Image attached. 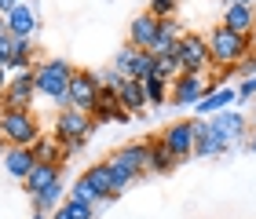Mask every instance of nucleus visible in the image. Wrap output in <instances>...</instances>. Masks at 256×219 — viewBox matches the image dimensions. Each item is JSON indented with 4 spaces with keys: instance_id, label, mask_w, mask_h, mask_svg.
Wrapping results in <instances>:
<instances>
[{
    "instance_id": "46",
    "label": "nucleus",
    "mask_w": 256,
    "mask_h": 219,
    "mask_svg": "<svg viewBox=\"0 0 256 219\" xmlns=\"http://www.w3.org/2000/svg\"><path fill=\"white\" fill-rule=\"evenodd\" d=\"M252 48H256V29H252Z\"/></svg>"
},
{
    "instance_id": "13",
    "label": "nucleus",
    "mask_w": 256,
    "mask_h": 219,
    "mask_svg": "<svg viewBox=\"0 0 256 219\" xmlns=\"http://www.w3.org/2000/svg\"><path fill=\"white\" fill-rule=\"evenodd\" d=\"M110 161H114V165H121V168H128L139 179V176H146V172H150V143H128L121 150H114Z\"/></svg>"
},
{
    "instance_id": "19",
    "label": "nucleus",
    "mask_w": 256,
    "mask_h": 219,
    "mask_svg": "<svg viewBox=\"0 0 256 219\" xmlns=\"http://www.w3.org/2000/svg\"><path fill=\"white\" fill-rule=\"evenodd\" d=\"M8 26H11V37H37L40 22H37V11L30 4H15L8 11Z\"/></svg>"
},
{
    "instance_id": "8",
    "label": "nucleus",
    "mask_w": 256,
    "mask_h": 219,
    "mask_svg": "<svg viewBox=\"0 0 256 219\" xmlns=\"http://www.w3.org/2000/svg\"><path fill=\"white\" fill-rule=\"evenodd\" d=\"M205 91H208L205 73H180V77L168 84V102H172V106H190V110H194V102L202 99Z\"/></svg>"
},
{
    "instance_id": "26",
    "label": "nucleus",
    "mask_w": 256,
    "mask_h": 219,
    "mask_svg": "<svg viewBox=\"0 0 256 219\" xmlns=\"http://www.w3.org/2000/svg\"><path fill=\"white\" fill-rule=\"evenodd\" d=\"M168 84H172V80L158 77V73L143 80V88H146V102H150V106H165V102H168Z\"/></svg>"
},
{
    "instance_id": "32",
    "label": "nucleus",
    "mask_w": 256,
    "mask_h": 219,
    "mask_svg": "<svg viewBox=\"0 0 256 219\" xmlns=\"http://www.w3.org/2000/svg\"><path fill=\"white\" fill-rule=\"evenodd\" d=\"M238 106L242 102H249V99H256V73H249V77H238Z\"/></svg>"
},
{
    "instance_id": "31",
    "label": "nucleus",
    "mask_w": 256,
    "mask_h": 219,
    "mask_svg": "<svg viewBox=\"0 0 256 219\" xmlns=\"http://www.w3.org/2000/svg\"><path fill=\"white\" fill-rule=\"evenodd\" d=\"M154 59H158V77H165V80H176V77H180L176 55H154Z\"/></svg>"
},
{
    "instance_id": "3",
    "label": "nucleus",
    "mask_w": 256,
    "mask_h": 219,
    "mask_svg": "<svg viewBox=\"0 0 256 219\" xmlns=\"http://www.w3.org/2000/svg\"><path fill=\"white\" fill-rule=\"evenodd\" d=\"M0 135L8 146H33L40 139V124L30 110H8L0 113Z\"/></svg>"
},
{
    "instance_id": "14",
    "label": "nucleus",
    "mask_w": 256,
    "mask_h": 219,
    "mask_svg": "<svg viewBox=\"0 0 256 219\" xmlns=\"http://www.w3.org/2000/svg\"><path fill=\"white\" fill-rule=\"evenodd\" d=\"M92 117H96V124H106V121H114V124H128V121H132V113L121 106L118 91L102 88L99 99H96V110H92Z\"/></svg>"
},
{
    "instance_id": "38",
    "label": "nucleus",
    "mask_w": 256,
    "mask_h": 219,
    "mask_svg": "<svg viewBox=\"0 0 256 219\" xmlns=\"http://www.w3.org/2000/svg\"><path fill=\"white\" fill-rule=\"evenodd\" d=\"M8 84H11V70H8V66H0V95L8 91Z\"/></svg>"
},
{
    "instance_id": "15",
    "label": "nucleus",
    "mask_w": 256,
    "mask_h": 219,
    "mask_svg": "<svg viewBox=\"0 0 256 219\" xmlns=\"http://www.w3.org/2000/svg\"><path fill=\"white\" fill-rule=\"evenodd\" d=\"M234 102H238V91L230 88V84H224V88H216V91H205V95L194 102V117H212V113L234 106Z\"/></svg>"
},
{
    "instance_id": "47",
    "label": "nucleus",
    "mask_w": 256,
    "mask_h": 219,
    "mask_svg": "<svg viewBox=\"0 0 256 219\" xmlns=\"http://www.w3.org/2000/svg\"><path fill=\"white\" fill-rule=\"evenodd\" d=\"M249 124H252V132H256V117H252V121H249Z\"/></svg>"
},
{
    "instance_id": "42",
    "label": "nucleus",
    "mask_w": 256,
    "mask_h": 219,
    "mask_svg": "<svg viewBox=\"0 0 256 219\" xmlns=\"http://www.w3.org/2000/svg\"><path fill=\"white\" fill-rule=\"evenodd\" d=\"M249 150H252V154H256V132L249 135Z\"/></svg>"
},
{
    "instance_id": "10",
    "label": "nucleus",
    "mask_w": 256,
    "mask_h": 219,
    "mask_svg": "<svg viewBox=\"0 0 256 219\" xmlns=\"http://www.w3.org/2000/svg\"><path fill=\"white\" fill-rule=\"evenodd\" d=\"M194 121V135H198V143H194V157H220V154H227L230 143L212 128V121L208 117H190Z\"/></svg>"
},
{
    "instance_id": "29",
    "label": "nucleus",
    "mask_w": 256,
    "mask_h": 219,
    "mask_svg": "<svg viewBox=\"0 0 256 219\" xmlns=\"http://www.w3.org/2000/svg\"><path fill=\"white\" fill-rule=\"evenodd\" d=\"M110 179H114V194H118V198H121V194H124L128 187H132V183H136L132 172L121 168V165H114V161H110Z\"/></svg>"
},
{
    "instance_id": "2",
    "label": "nucleus",
    "mask_w": 256,
    "mask_h": 219,
    "mask_svg": "<svg viewBox=\"0 0 256 219\" xmlns=\"http://www.w3.org/2000/svg\"><path fill=\"white\" fill-rule=\"evenodd\" d=\"M33 73H37V95L70 106V80H74V73H77L74 62H66V59H44V62L33 66Z\"/></svg>"
},
{
    "instance_id": "40",
    "label": "nucleus",
    "mask_w": 256,
    "mask_h": 219,
    "mask_svg": "<svg viewBox=\"0 0 256 219\" xmlns=\"http://www.w3.org/2000/svg\"><path fill=\"white\" fill-rule=\"evenodd\" d=\"M15 4H18V0H0V15H8V11L15 7Z\"/></svg>"
},
{
    "instance_id": "16",
    "label": "nucleus",
    "mask_w": 256,
    "mask_h": 219,
    "mask_svg": "<svg viewBox=\"0 0 256 219\" xmlns=\"http://www.w3.org/2000/svg\"><path fill=\"white\" fill-rule=\"evenodd\" d=\"M33 165H37V154H33V146H8L4 150V168L11 179L26 183V176L33 172Z\"/></svg>"
},
{
    "instance_id": "27",
    "label": "nucleus",
    "mask_w": 256,
    "mask_h": 219,
    "mask_svg": "<svg viewBox=\"0 0 256 219\" xmlns=\"http://www.w3.org/2000/svg\"><path fill=\"white\" fill-rule=\"evenodd\" d=\"M136 59H139V48L124 44V48L114 55V70H118L121 77H136Z\"/></svg>"
},
{
    "instance_id": "28",
    "label": "nucleus",
    "mask_w": 256,
    "mask_h": 219,
    "mask_svg": "<svg viewBox=\"0 0 256 219\" xmlns=\"http://www.w3.org/2000/svg\"><path fill=\"white\" fill-rule=\"evenodd\" d=\"M62 212L70 219H96V205L92 201H80V198H66L62 201Z\"/></svg>"
},
{
    "instance_id": "35",
    "label": "nucleus",
    "mask_w": 256,
    "mask_h": 219,
    "mask_svg": "<svg viewBox=\"0 0 256 219\" xmlns=\"http://www.w3.org/2000/svg\"><path fill=\"white\" fill-rule=\"evenodd\" d=\"M99 84H102V88H110V91H118V84H121V73L110 66L106 73H99Z\"/></svg>"
},
{
    "instance_id": "21",
    "label": "nucleus",
    "mask_w": 256,
    "mask_h": 219,
    "mask_svg": "<svg viewBox=\"0 0 256 219\" xmlns=\"http://www.w3.org/2000/svg\"><path fill=\"white\" fill-rule=\"evenodd\" d=\"M118 99H121V106L128 113H139V110H146L150 102H146V88H143V80H136V77H121V84H118Z\"/></svg>"
},
{
    "instance_id": "9",
    "label": "nucleus",
    "mask_w": 256,
    "mask_h": 219,
    "mask_svg": "<svg viewBox=\"0 0 256 219\" xmlns=\"http://www.w3.org/2000/svg\"><path fill=\"white\" fill-rule=\"evenodd\" d=\"M99 73H92V70H77L74 80H70V106H77V110H96V99H99Z\"/></svg>"
},
{
    "instance_id": "34",
    "label": "nucleus",
    "mask_w": 256,
    "mask_h": 219,
    "mask_svg": "<svg viewBox=\"0 0 256 219\" xmlns=\"http://www.w3.org/2000/svg\"><path fill=\"white\" fill-rule=\"evenodd\" d=\"M70 198H80V201H92V205H96V194H92V187H88L84 176L74 179V187H70Z\"/></svg>"
},
{
    "instance_id": "39",
    "label": "nucleus",
    "mask_w": 256,
    "mask_h": 219,
    "mask_svg": "<svg viewBox=\"0 0 256 219\" xmlns=\"http://www.w3.org/2000/svg\"><path fill=\"white\" fill-rule=\"evenodd\" d=\"M11 37V26H8V15H0V40Z\"/></svg>"
},
{
    "instance_id": "11",
    "label": "nucleus",
    "mask_w": 256,
    "mask_h": 219,
    "mask_svg": "<svg viewBox=\"0 0 256 219\" xmlns=\"http://www.w3.org/2000/svg\"><path fill=\"white\" fill-rule=\"evenodd\" d=\"M161 143H165L180 161L194 157V143H198V135H194V121H172L168 128L161 132Z\"/></svg>"
},
{
    "instance_id": "6",
    "label": "nucleus",
    "mask_w": 256,
    "mask_h": 219,
    "mask_svg": "<svg viewBox=\"0 0 256 219\" xmlns=\"http://www.w3.org/2000/svg\"><path fill=\"white\" fill-rule=\"evenodd\" d=\"M212 128L224 135V139L234 146V143H249V135H252V124H249V117L242 110H234V106H227V110H220V113H212Z\"/></svg>"
},
{
    "instance_id": "45",
    "label": "nucleus",
    "mask_w": 256,
    "mask_h": 219,
    "mask_svg": "<svg viewBox=\"0 0 256 219\" xmlns=\"http://www.w3.org/2000/svg\"><path fill=\"white\" fill-rule=\"evenodd\" d=\"M0 157H4V135H0Z\"/></svg>"
},
{
    "instance_id": "4",
    "label": "nucleus",
    "mask_w": 256,
    "mask_h": 219,
    "mask_svg": "<svg viewBox=\"0 0 256 219\" xmlns=\"http://www.w3.org/2000/svg\"><path fill=\"white\" fill-rule=\"evenodd\" d=\"M180 62V73H205L208 62H212V55H208V37L202 33H183L176 40V48H172Z\"/></svg>"
},
{
    "instance_id": "12",
    "label": "nucleus",
    "mask_w": 256,
    "mask_h": 219,
    "mask_svg": "<svg viewBox=\"0 0 256 219\" xmlns=\"http://www.w3.org/2000/svg\"><path fill=\"white\" fill-rule=\"evenodd\" d=\"M158 33H161V18L150 15V11H143V15H136L132 22H128V44L139 48V51H150V48H154Z\"/></svg>"
},
{
    "instance_id": "44",
    "label": "nucleus",
    "mask_w": 256,
    "mask_h": 219,
    "mask_svg": "<svg viewBox=\"0 0 256 219\" xmlns=\"http://www.w3.org/2000/svg\"><path fill=\"white\" fill-rule=\"evenodd\" d=\"M33 219H52V216H44V212H33Z\"/></svg>"
},
{
    "instance_id": "1",
    "label": "nucleus",
    "mask_w": 256,
    "mask_h": 219,
    "mask_svg": "<svg viewBox=\"0 0 256 219\" xmlns=\"http://www.w3.org/2000/svg\"><path fill=\"white\" fill-rule=\"evenodd\" d=\"M252 33L246 37V33H234L227 26H216L212 33H208V55H212L216 66H224V70H234L238 62H246L252 55Z\"/></svg>"
},
{
    "instance_id": "25",
    "label": "nucleus",
    "mask_w": 256,
    "mask_h": 219,
    "mask_svg": "<svg viewBox=\"0 0 256 219\" xmlns=\"http://www.w3.org/2000/svg\"><path fill=\"white\" fill-rule=\"evenodd\" d=\"M33 154H37V161H55V165H62V161H66L62 143L55 139V135H40V139L33 143Z\"/></svg>"
},
{
    "instance_id": "24",
    "label": "nucleus",
    "mask_w": 256,
    "mask_h": 219,
    "mask_svg": "<svg viewBox=\"0 0 256 219\" xmlns=\"http://www.w3.org/2000/svg\"><path fill=\"white\" fill-rule=\"evenodd\" d=\"M11 40H15V51H11L8 70H11V73L33 70V37H11Z\"/></svg>"
},
{
    "instance_id": "41",
    "label": "nucleus",
    "mask_w": 256,
    "mask_h": 219,
    "mask_svg": "<svg viewBox=\"0 0 256 219\" xmlns=\"http://www.w3.org/2000/svg\"><path fill=\"white\" fill-rule=\"evenodd\" d=\"M224 4H256V0H224Z\"/></svg>"
},
{
    "instance_id": "43",
    "label": "nucleus",
    "mask_w": 256,
    "mask_h": 219,
    "mask_svg": "<svg viewBox=\"0 0 256 219\" xmlns=\"http://www.w3.org/2000/svg\"><path fill=\"white\" fill-rule=\"evenodd\" d=\"M52 219H70V216H66V212H62V209H59V212H55V216H52Z\"/></svg>"
},
{
    "instance_id": "5",
    "label": "nucleus",
    "mask_w": 256,
    "mask_h": 219,
    "mask_svg": "<svg viewBox=\"0 0 256 219\" xmlns=\"http://www.w3.org/2000/svg\"><path fill=\"white\" fill-rule=\"evenodd\" d=\"M96 132V117H92L88 110H77V106H66L59 110V117H55V139L66 143V139H84Z\"/></svg>"
},
{
    "instance_id": "18",
    "label": "nucleus",
    "mask_w": 256,
    "mask_h": 219,
    "mask_svg": "<svg viewBox=\"0 0 256 219\" xmlns=\"http://www.w3.org/2000/svg\"><path fill=\"white\" fill-rule=\"evenodd\" d=\"M220 26H227V29H234V33H249L256 29V4H227L224 11V22Z\"/></svg>"
},
{
    "instance_id": "7",
    "label": "nucleus",
    "mask_w": 256,
    "mask_h": 219,
    "mask_svg": "<svg viewBox=\"0 0 256 219\" xmlns=\"http://www.w3.org/2000/svg\"><path fill=\"white\" fill-rule=\"evenodd\" d=\"M33 95H37V73L22 70V73H11V84H8L4 95H0V102H4L8 110H30Z\"/></svg>"
},
{
    "instance_id": "20",
    "label": "nucleus",
    "mask_w": 256,
    "mask_h": 219,
    "mask_svg": "<svg viewBox=\"0 0 256 219\" xmlns=\"http://www.w3.org/2000/svg\"><path fill=\"white\" fill-rule=\"evenodd\" d=\"M92 194H96V201H114L118 194H114V179H110V161H99V165H92L84 172Z\"/></svg>"
},
{
    "instance_id": "17",
    "label": "nucleus",
    "mask_w": 256,
    "mask_h": 219,
    "mask_svg": "<svg viewBox=\"0 0 256 219\" xmlns=\"http://www.w3.org/2000/svg\"><path fill=\"white\" fill-rule=\"evenodd\" d=\"M59 168H62V165H55V161H37L33 172L26 176V183H22V187L30 190V198H33V194H40V190H48V187H55V183L62 179Z\"/></svg>"
},
{
    "instance_id": "36",
    "label": "nucleus",
    "mask_w": 256,
    "mask_h": 219,
    "mask_svg": "<svg viewBox=\"0 0 256 219\" xmlns=\"http://www.w3.org/2000/svg\"><path fill=\"white\" fill-rule=\"evenodd\" d=\"M11 51H15V40L4 37V40H0V66H8V62H11Z\"/></svg>"
},
{
    "instance_id": "48",
    "label": "nucleus",
    "mask_w": 256,
    "mask_h": 219,
    "mask_svg": "<svg viewBox=\"0 0 256 219\" xmlns=\"http://www.w3.org/2000/svg\"><path fill=\"white\" fill-rule=\"evenodd\" d=\"M18 4H26V0H18Z\"/></svg>"
},
{
    "instance_id": "23",
    "label": "nucleus",
    "mask_w": 256,
    "mask_h": 219,
    "mask_svg": "<svg viewBox=\"0 0 256 219\" xmlns=\"http://www.w3.org/2000/svg\"><path fill=\"white\" fill-rule=\"evenodd\" d=\"M176 168H180V157L172 154L165 143H161V139L150 143V172H158V176H168V172H176Z\"/></svg>"
},
{
    "instance_id": "22",
    "label": "nucleus",
    "mask_w": 256,
    "mask_h": 219,
    "mask_svg": "<svg viewBox=\"0 0 256 219\" xmlns=\"http://www.w3.org/2000/svg\"><path fill=\"white\" fill-rule=\"evenodd\" d=\"M70 198V190L62 187V179L55 183V187H48V190H40V194H33V212H44V216H55L62 209V201Z\"/></svg>"
},
{
    "instance_id": "33",
    "label": "nucleus",
    "mask_w": 256,
    "mask_h": 219,
    "mask_svg": "<svg viewBox=\"0 0 256 219\" xmlns=\"http://www.w3.org/2000/svg\"><path fill=\"white\" fill-rule=\"evenodd\" d=\"M176 7H180V0H150V15H158V18L176 15Z\"/></svg>"
},
{
    "instance_id": "30",
    "label": "nucleus",
    "mask_w": 256,
    "mask_h": 219,
    "mask_svg": "<svg viewBox=\"0 0 256 219\" xmlns=\"http://www.w3.org/2000/svg\"><path fill=\"white\" fill-rule=\"evenodd\" d=\"M154 73H158V59L150 51H139V59H136V80H146Z\"/></svg>"
},
{
    "instance_id": "37",
    "label": "nucleus",
    "mask_w": 256,
    "mask_h": 219,
    "mask_svg": "<svg viewBox=\"0 0 256 219\" xmlns=\"http://www.w3.org/2000/svg\"><path fill=\"white\" fill-rule=\"evenodd\" d=\"M249 73H256V51L249 55L246 62H238V77H249Z\"/></svg>"
}]
</instances>
